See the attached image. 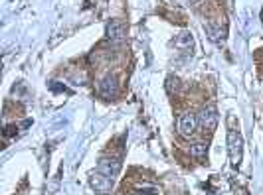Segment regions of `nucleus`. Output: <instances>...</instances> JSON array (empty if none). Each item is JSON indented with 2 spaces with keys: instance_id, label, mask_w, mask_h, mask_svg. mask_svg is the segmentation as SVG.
I'll return each mask as SVG.
<instances>
[{
  "instance_id": "f257e3e1",
  "label": "nucleus",
  "mask_w": 263,
  "mask_h": 195,
  "mask_svg": "<svg viewBox=\"0 0 263 195\" xmlns=\"http://www.w3.org/2000/svg\"><path fill=\"white\" fill-rule=\"evenodd\" d=\"M228 152H230L232 164L239 166L241 156H243V136L239 134V130H230L228 132Z\"/></svg>"
},
{
  "instance_id": "6e6552de",
  "label": "nucleus",
  "mask_w": 263,
  "mask_h": 195,
  "mask_svg": "<svg viewBox=\"0 0 263 195\" xmlns=\"http://www.w3.org/2000/svg\"><path fill=\"white\" fill-rule=\"evenodd\" d=\"M174 48L176 50H180V52H188V50H192L194 48V36L190 34V32H180L176 38H174Z\"/></svg>"
},
{
  "instance_id": "39448f33",
  "label": "nucleus",
  "mask_w": 263,
  "mask_h": 195,
  "mask_svg": "<svg viewBox=\"0 0 263 195\" xmlns=\"http://www.w3.org/2000/svg\"><path fill=\"white\" fill-rule=\"evenodd\" d=\"M89 185L97 193H109L113 189V178H109L103 171L97 169V171H93L91 176H89Z\"/></svg>"
},
{
  "instance_id": "1a4fd4ad",
  "label": "nucleus",
  "mask_w": 263,
  "mask_h": 195,
  "mask_svg": "<svg viewBox=\"0 0 263 195\" xmlns=\"http://www.w3.org/2000/svg\"><path fill=\"white\" fill-rule=\"evenodd\" d=\"M188 152H190V156L192 158L202 160V158H206V154H208V146H206L204 142H194V144H190Z\"/></svg>"
},
{
  "instance_id": "9d476101",
  "label": "nucleus",
  "mask_w": 263,
  "mask_h": 195,
  "mask_svg": "<svg viewBox=\"0 0 263 195\" xmlns=\"http://www.w3.org/2000/svg\"><path fill=\"white\" fill-rule=\"evenodd\" d=\"M208 36H210L212 41H220V36L224 38V32H222V28L220 26H214V24H208Z\"/></svg>"
},
{
  "instance_id": "423d86ee",
  "label": "nucleus",
  "mask_w": 263,
  "mask_h": 195,
  "mask_svg": "<svg viewBox=\"0 0 263 195\" xmlns=\"http://www.w3.org/2000/svg\"><path fill=\"white\" fill-rule=\"evenodd\" d=\"M97 169L115 180L119 174H121V162H119L117 158H101L99 164H97Z\"/></svg>"
},
{
  "instance_id": "f03ea898",
  "label": "nucleus",
  "mask_w": 263,
  "mask_h": 195,
  "mask_svg": "<svg viewBox=\"0 0 263 195\" xmlns=\"http://www.w3.org/2000/svg\"><path fill=\"white\" fill-rule=\"evenodd\" d=\"M218 122H220L218 106H216V104H206V106H202V111L198 113V124L204 130L212 132V130H216Z\"/></svg>"
},
{
  "instance_id": "7ed1b4c3",
  "label": "nucleus",
  "mask_w": 263,
  "mask_h": 195,
  "mask_svg": "<svg viewBox=\"0 0 263 195\" xmlns=\"http://www.w3.org/2000/svg\"><path fill=\"white\" fill-rule=\"evenodd\" d=\"M198 115H192V113H184L178 118V134L182 138H192L198 130Z\"/></svg>"
},
{
  "instance_id": "20e7f679",
  "label": "nucleus",
  "mask_w": 263,
  "mask_h": 195,
  "mask_svg": "<svg viewBox=\"0 0 263 195\" xmlns=\"http://www.w3.org/2000/svg\"><path fill=\"white\" fill-rule=\"evenodd\" d=\"M105 36L109 41L121 44V41H125V38H127V28H125V24L121 20H109L105 26Z\"/></svg>"
},
{
  "instance_id": "0eeeda50",
  "label": "nucleus",
  "mask_w": 263,
  "mask_h": 195,
  "mask_svg": "<svg viewBox=\"0 0 263 195\" xmlns=\"http://www.w3.org/2000/svg\"><path fill=\"white\" fill-rule=\"evenodd\" d=\"M99 93L107 97V99H111V97H115L119 93V81L115 75H105V77L99 81Z\"/></svg>"
}]
</instances>
